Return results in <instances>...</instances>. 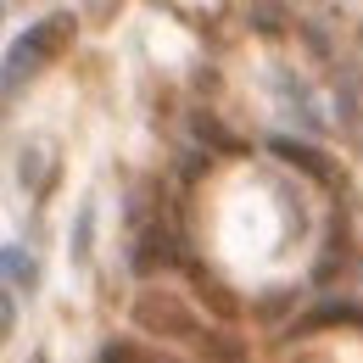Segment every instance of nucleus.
I'll return each mask as SVG.
<instances>
[{"mask_svg":"<svg viewBox=\"0 0 363 363\" xmlns=\"http://www.w3.org/2000/svg\"><path fill=\"white\" fill-rule=\"evenodd\" d=\"M73 34H79V17H73V11H50L45 23H34V28L11 45V56H6V90H17V84L34 79L40 67L62 62V50L73 45Z\"/></svg>","mask_w":363,"mask_h":363,"instance_id":"1","label":"nucleus"},{"mask_svg":"<svg viewBox=\"0 0 363 363\" xmlns=\"http://www.w3.org/2000/svg\"><path fill=\"white\" fill-rule=\"evenodd\" d=\"M135 324L151 335H196V313L184 308V296H168V291H140Z\"/></svg>","mask_w":363,"mask_h":363,"instance_id":"2","label":"nucleus"},{"mask_svg":"<svg viewBox=\"0 0 363 363\" xmlns=\"http://www.w3.org/2000/svg\"><path fill=\"white\" fill-rule=\"evenodd\" d=\"M174 263H179V240H174V229L151 224V229L135 240V257H129V269H135V274H157V269H174Z\"/></svg>","mask_w":363,"mask_h":363,"instance_id":"3","label":"nucleus"},{"mask_svg":"<svg viewBox=\"0 0 363 363\" xmlns=\"http://www.w3.org/2000/svg\"><path fill=\"white\" fill-rule=\"evenodd\" d=\"M269 151L279 157V162H291V168H302L308 179H318V184H335V168H330V157H324L318 145H308V140L274 135V140H269Z\"/></svg>","mask_w":363,"mask_h":363,"instance_id":"4","label":"nucleus"},{"mask_svg":"<svg viewBox=\"0 0 363 363\" xmlns=\"http://www.w3.org/2000/svg\"><path fill=\"white\" fill-rule=\"evenodd\" d=\"M324 324H352V330H363V302H318L308 318H296L291 335H313V330H324Z\"/></svg>","mask_w":363,"mask_h":363,"instance_id":"5","label":"nucleus"},{"mask_svg":"<svg viewBox=\"0 0 363 363\" xmlns=\"http://www.w3.org/2000/svg\"><path fill=\"white\" fill-rule=\"evenodd\" d=\"M196 140H201V145H213V151H224V157H240V151H246V140L229 135L213 112H201V118H196Z\"/></svg>","mask_w":363,"mask_h":363,"instance_id":"6","label":"nucleus"},{"mask_svg":"<svg viewBox=\"0 0 363 363\" xmlns=\"http://www.w3.org/2000/svg\"><path fill=\"white\" fill-rule=\"evenodd\" d=\"M6 279H11V291L34 285V257H23V246H6Z\"/></svg>","mask_w":363,"mask_h":363,"instance_id":"7","label":"nucleus"},{"mask_svg":"<svg viewBox=\"0 0 363 363\" xmlns=\"http://www.w3.org/2000/svg\"><path fill=\"white\" fill-rule=\"evenodd\" d=\"M90 235H95V207H79V224H73V263H90Z\"/></svg>","mask_w":363,"mask_h":363,"instance_id":"8","label":"nucleus"},{"mask_svg":"<svg viewBox=\"0 0 363 363\" xmlns=\"http://www.w3.org/2000/svg\"><path fill=\"white\" fill-rule=\"evenodd\" d=\"M101 358L106 363H140V358H151V352H140V347H129V341H106Z\"/></svg>","mask_w":363,"mask_h":363,"instance_id":"9","label":"nucleus"},{"mask_svg":"<svg viewBox=\"0 0 363 363\" xmlns=\"http://www.w3.org/2000/svg\"><path fill=\"white\" fill-rule=\"evenodd\" d=\"M201 352H213V358H246V347H240V341H229V335H207V341H201Z\"/></svg>","mask_w":363,"mask_h":363,"instance_id":"10","label":"nucleus"}]
</instances>
